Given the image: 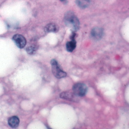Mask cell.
Instances as JSON below:
<instances>
[{
    "label": "cell",
    "mask_w": 129,
    "mask_h": 129,
    "mask_svg": "<svg viewBox=\"0 0 129 129\" xmlns=\"http://www.w3.org/2000/svg\"><path fill=\"white\" fill-rule=\"evenodd\" d=\"M64 21L65 24L67 26L71 28L73 31H76L79 29V21L72 12H68L66 13Z\"/></svg>",
    "instance_id": "6da1fadb"
},
{
    "label": "cell",
    "mask_w": 129,
    "mask_h": 129,
    "mask_svg": "<svg viewBox=\"0 0 129 129\" xmlns=\"http://www.w3.org/2000/svg\"><path fill=\"white\" fill-rule=\"evenodd\" d=\"M50 63L52 66V73L57 78H62L67 76V73L61 69L60 65L55 59L51 60Z\"/></svg>",
    "instance_id": "7a4b0ae2"
},
{
    "label": "cell",
    "mask_w": 129,
    "mask_h": 129,
    "mask_svg": "<svg viewBox=\"0 0 129 129\" xmlns=\"http://www.w3.org/2000/svg\"><path fill=\"white\" fill-rule=\"evenodd\" d=\"M87 87L84 83H77L73 85V92L78 97H83L85 95L87 92Z\"/></svg>",
    "instance_id": "3957f363"
},
{
    "label": "cell",
    "mask_w": 129,
    "mask_h": 129,
    "mask_svg": "<svg viewBox=\"0 0 129 129\" xmlns=\"http://www.w3.org/2000/svg\"><path fill=\"white\" fill-rule=\"evenodd\" d=\"M13 40L15 42L16 46L19 48H24L26 43V41L24 37L19 34H17L13 36Z\"/></svg>",
    "instance_id": "277c9868"
},
{
    "label": "cell",
    "mask_w": 129,
    "mask_h": 129,
    "mask_svg": "<svg viewBox=\"0 0 129 129\" xmlns=\"http://www.w3.org/2000/svg\"><path fill=\"white\" fill-rule=\"evenodd\" d=\"M60 97L71 101H77L78 96H77L73 92L66 91L60 94Z\"/></svg>",
    "instance_id": "5b68a950"
},
{
    "label": "cell",
    "mask_w": 129,
    "mask_h": 129,
    "mask_svg": "<svg viewBox=\"0 0 129 129\" xmlns=\"http://www.w3.org/2000/svg\"><path fill=\"white\" fill-rule=\"evenodd\" d=\"M103 30L102 28L99 27H95L93 28L91 33V37L94 39H100L103 36Z\"/></svg>",
    "instance_id": "8992f818"
},
{
    "label": "cell",
    "mask_w": 129,
    "mask_h": 129,
    "mask_svg": "<svg viewBox=\"0 0 129 129\" xmlns=\"http://www.w3.org/2000/svg\"><path fill=\"white\" fill-rule=\"evenodd\" d=\"M20 123V120L19 118L16 116H13L9 118L8 119V125L13 128H17Z\"/></svg>",
    "instance_id": "52a82bcc"
},
{
    "label": "cell",
    "mask_w": 129,
    "mask_h": 129,
    "mask_svg": "<svg viewBox=\"0 0 129 129\" xmlns=\"http://www.w3.org/2000/svg\"><path fill=\"white\" fill-rule=\"evenodd\" d=\"M45 30L47 32H57L59 30V27L54 23H50L45 26Z\"/></svg>",
    "instance_id": "ba28073f"
},
{
    "label": "cell",
    "mask_w": 129,
    "mask_h": 129,
    "mask_svg": "<svg viewBox=\"0 0 129 129\" xmlns=\"http://www.w3.org/2000/svg\"><path fill=\"white\" fill-rule=\"evenodd\" d=\"M76 47V42L75 39H71L66 44V49L69 52H72Z\"/></svg>",
    "instance_id": "9c48e42d"
},
{
    "label": "cell",
    "mask_w": 129,
    "mask_h": 129,
    "mask_svg": "<svg viewBox=\"0 0 129 129\" xmlns=\"http://www.w3.org/2000/svg\"><path fill=\"white\" fill-rule=\"evenodd\" d=\"M76 3L80 8H85L89 6V0H76Z\"/></svg>",
    "instance_id": "30bf717a"
},
{
    "label": "cell",
    "mask_w": 129,
    "mask_h": 129,
    "mask_svg": "<svg viewBox=\"0 0 129 129\" xmlns=\"http://www.w3.org/2000/svg\"><path fill=\"white\" fill-rule=\"evenodd\" d=\"M37 50V47L35 45H31L26 48V51L29 54H33Z\"/></svg>",
    "instance_id": "8fae6325"
}]
</instances>
